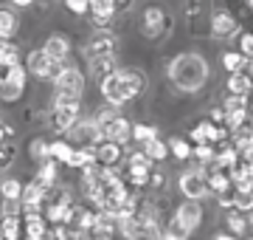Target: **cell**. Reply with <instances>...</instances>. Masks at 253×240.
Returning a JSON list of instances; mask_svg holds the SVG:
<instances>
[{"mask_svg": "<svg viewBox=\"0 0 253 240\" xmlns=\"http://www.w3.org/2000/svg\"><path fill=\"white\" fill-rule=\"evenodd\" d=\"M26 184H20V178H0V198L3 201H20Z\"/></svg>", "mask_w": 253, "mask_h": 240, "instance_id": "cell-30", "label": "cell"}, {"mask_svg": "<svg viewBox=\"0 0 253 240\" xmlns=\"http://www.w3.org/2000/svg\"><path fill=\"white\" fill-rule=\"evenodd\" d=\"M245 74H248V76L253 79V60H248V68H245Z\"/></svg>", "mask_w": 253, "mask_h": 240, "instance_id": "cell-50", "label": "cell"}, {"mask_svg": "<svg viewBox=\"0 0 253 240\" xmlns=\"http://www.w3.org/2000/svg\"><path fill=\"white\" fill-rule=\"evenodd\" d=\"M42 51H45L51 60L68 65V57H71V40L65 37V34H51V37L42 43Z\"/></svg>", "mask_w": 253, "mask_h": 240, "instance_id": "cell-18", "label": "cell"}, {"mask_svg": "<svg viewBox=\"0 0 253 240\" xmlns=\"http://www.w3.org/2000/svg\"><path fill=\"white\" fill-rule=\"evenodd\" d=\"M161 240H186V238H180V235H174V232H169V229H166V232L161 235Z\"/></svg>", "mask_w": 253, "mask_h": 240, "instance_id": "cell-48", "label": "cell"}, {"mask_svg": "<svg viewBox=\"0 0 253 240\" xmlns=\"http://www.w3.org/2000/svg\"><path fill=\"white\" fill-rule=\"evenodd\" d=\"M20 65V46L14 40H0V68L9 71Z\"/></svg>", "mask_w": 253, "mask_h": 240, "instance_id": "cell-26", "label": "cell"}, {"mask_svg": "<svg viewBox=\"0 0 253 240\" xmlns=\"http://www.w3.org/2000/svg\"><path fill=\"white\" fill-rule=\"evenodd\" d=\"M71 235H73V226H62V223L51 226V240H71Z\"/></svg>", "mask_w": 253, "mask_h": 240, "instance_id": "cell-43", "label": "cell"}, {"mask_svg": "<svg viewBox=\"0 0 253 240\" xmlns=\"http://www.w3.org/2000/svg\"><path fill=\"white\" fill-rule=\"evenodd\" d=\"M118 232H121L126 240H161V235H163V229L158 226V223L141 221L138 215L118 223Z\"/></svg>", "mask_w": 253, "mask_h": 240, "instance_id": "cell-12", "label": "cell"}, {"mask_svg": "<svg viewBox=\"0 0 253 240\" xmlns=\"http://www.w3.org/2000/svg\"><path fill=\"white\" fill-rule=\"evenodd\" d=\"M169 28H172V17L166 14L163 6L158 3H149L144 11H141V34L146 40H158L163 34H169Z\"/></svg>", "mask_w": 253, "mask_h": 240, "instance_id": "cell-8", "label": "cell"}, {"mask_svg": "<svg viewBox=\"0 0 253 240\" xmlns=\"http://www.w3.org/2000/svg\"><path fill=\"white\" fill-rule=\"evenodd\" d=\"M132 130H135V124L126 119V116H116V119L104 127V139L116 141V144H121V147H124V144H129V141H132Z\"/></svg>", "mask_w": 253, "mask_h": 240, "instance_id": "cell-15", "label": "cell"}, {"mask_svg": "<svg viewBox=\"0 0 253 240\" xmlns=\"http://www.w3.org/2000/svg\"><path fill=\"white\" fill-rule=\"evenodd\" d=\"M45 201H48V189L40 181H28L26 184V189H23V198H20V203L23 206H45Z\"/></svg>", "mask_w": 253, "mask_h": 240, "instance_id": "cell-19", "label": "cell"}, {"mask_svg": "<svg viewBox=\"0 0 253 240\" xmlns=\"http://www.w3.org/2000/svg\"><path fill=\"white\" fill-rule=\"evenodd\" d=\"M11 133H14V130H11V127H3V124H0V144H3V141L9 139Z\"/></svg>", "mask_w": 253, "mask_h": 240, "instance_id": "cell-46", "label": "cell"}, {"mask_svg": "<svg viewBox=\"0 0 253 240\" xmlns=\"http://www.w3.org/2000/svg\"><path fill=\"white\" fill-rule=\"evenodd\" d=\"M26 82H28V71L26 65L9 68L3 71V82H0V102H20L26 93Z\"/></svg>", "mask_w": 253, "mask_h": 240, "instance_id": "cell-9", "label": "cell"}, {"mask_svg": "<svg viewBox=\"0 0 253 240\" xmlns=\"http://www.w3.org/2000/svg\"><path fill=\"white\" fill-rule=\"evenodd\" d=\"M251 99H253V93H251Z\"/></svg>", "mask_w": 253, "mask_h": 240, "instance_id": "cell-53", "label": "cell"}, {"mask_svg": "<svg viewBox=\"0 0 253 240\" xmlns=\"http://www.w3.org/2000/svg\"><path fill=\"white\" fill-rule=\"evenodd\" d=\"M82 102H71V99H56L54 96V105H51V127L56 133H62L68 136L73 127H76V121L82 119Z\"/></svg>", "mask_w": 253, "mask_h": 240, "instance_id": "cell-6", "label": "cell"}, {"mask_svg": "<svg viewBox=\"0 0 253 240\" xmlns=\"http://www.w3.org/2000/svg\"><path fill=\"white\" fill-rule=\"evenodd\" d=\"M118 48V37L110 31V28H96L90 34V40L84 43V60H96V57H110L116 54Z\"/></svg>", "mask_w": 253, "mask_h": 240, "instance_id": "cell-11", "label": "cell"}, {"mask_svg": "<svg viewBox=\"0 0 253 240\" xmlns=\"http://www.w3.org/2000/svg\"><path fill=\"white\" fill-rule=\"evenodd\" d=\"M20 28V14L11 6H0V40H11Z\"/></svg>", "mask_w": 253, "mask_h": 240, "instance_id": "cell-20", "label": "cell"}, {"mask_svg": "<svg viewBox=\"0 0 253 240\" xmlns=\"http://www.w3.org/2000/svg\"><path fill=\"white\" fill-rule=\"evenodd\" d=\"M177 186H180V192L186 201H206L211 189H208V170L203 164L197 167H189V170H183L180 178H177Z\"/></svg>", "mask_w": 253, "mask_h": 240, "instance_id": "cell-4", "label": "cell"}, {"mask_svg": "<svg viewBox=\"0 0 253 240\" xmlns=\"http://www.w3.org/2000/svg\"><path fill=\"white\" fill-rule=\"evenodd\" d=\"M124 167H129V170H146V173H152V170H155V161L146 156L141 147H138V150H132V153H126V164H124Z\"/></svg>", "mask_w": 253, "mask_h": 240, "instance_id": "cell-34", "label": "cell"}, {"mask_svg": "<svg viewBox=\"0 0 253 240\" xmlns=\"http://www.w3.org/2000/svg\"><path fill=\"white\" fill-rule=\"evenodd\" d=\"M73 144L68 139H56V141H51V158H54L56 164H68V158L73 156Z\"/></svg>", "mask_w": 253, "mask_h": 240, "instance_id": "cell-35", "label": "cell"}, {"mask_svg": "<svg viewBox=\"0 0 253 240\" xmlns=\"http://www.w3.org/2000/svg\"><path fill=\"white\" fill-rule=\"evenodd\" d=\"M93 164H96V156H93V150L76 147V150H73V156L68 158V164H65V167H68V170H79V173H82V170H87V167H93Z\"/></svg>", "mask_w": 253, "mask_h": 240, "instance_id": "cell-31", "label": "cell"}, {"mask_svg": "<svg viewBox=\"0 0 253 240\" xmlns=\"http://www.w3.org/2000/svg\"><path fill=\"white\" fill-rule=\"evenodd\" d=\"M146 153V156L152 158V161H166V158L172 156V150H169V141H161V139H155L149 141L146 147H141Z\"/></svg>", "mask_w": 253, "mask_h": 240, "instance_id": "cell-37", "label": "cell"}, {"mask_svg": "<svg viewBox=\"0 0 253 240\" xmlns=\"http://www.w3.org/2000/svg\"><path fill=\"white\" fill-rule=\"evenodd\" d=\"M99 91H101V96H104L107 105L121 108V105L138 99V96L146 91V74L141 68H118L116 74L107 76V79L99 85Z\"/></svg>", "mask_w": 253, "mask_h": 240, "instance_id": "cell-2", "label": "cell"}, {"mask_svg": "<svg viewBox=\"0 0 253 240\" xmlns=\"http://www.w3.org/2000/svg\"><path fill=\"white\" fill-rule=\"evenodd\" d=\"M251 240H253V238H251Z\"/></svg>", "mask_w": 253, "mask_h": 240, "instance_id": "cell-54", "label": "cell"}, {"mask_svg": "<svg viewBox=\"0 0 253 240\" xmlns=\"http://www.w3.org/2000/svg\"><path fill=\"white\" fill-rule=\"evenodd\" d=\"M31 3H34V0H11V6H20V9H26Z\"/></svg>", "mask_w": 253, "mask_h": 240, "instance_id": "cell-49", "label": "cell"}, {"mask_svg": "<svg viewBox=\"0 0 253 240\" xmlns=\"http://www.w3.org/2000/svg\"><path fill=\"white\" fill-rule=\"evenodd\" d=\"M34 181H40L45 189H54V186L59 184V164H56L54 158H51V161H45V164H40V167H37Z\"/></svg>", "mask_w": 253, "mask_h": 240, "instance_id": "cell-23", "label": "cell"}, {"mask_svg": "<svg viewBox=\"0 0 253 240\" xmlns=\"http://www.w3.org/2000/svg\"><path fill=\"white\" fill-rule=\"evenodd\" d=\"M239 51H242L248 60H253V34L251 31H245L242 37H239Z\"/></svg>", "mask_w": 253, "mask_h": 240, "instance_id": "cell-44", "label": "cell"}, {"mask_svg": "<svg viewBox=\"0 0 253 240\" xmlns=\"http://www.w3.org/2000/svg\"><path fill=\"white\" fill-rule=\"evenodd\" d=\"M121 68L118 65V57L110 54V57H96V60H87V74H90V79H96V82H104L107 76H113Z\"/></svg>", "mask_w": 253, "mask_h": 240, "instance_id": "cell-16", "label": "cell"}, {"mask_svg": "<svg viewBox=\"0 0 253 240\" xmlns=\"http://www.w3.org/2000/svg\"><path fill=\"white\" fill-rule=\"evenodd\" d=\"M65 139L71 141L73 147H84V150H93L99 141H104V136H101V127L96 124V119H79L76 121V127L65 136Z\"/></svg>", "mask_w": 253, "mask_h": 240, "instance_id": "cell-10", "label": "cell"}, {"mask_svg": "<svg viewBox=\"0 0 253 240\" xmlns=\"http://www.w3.org/2000/svg\"><path fill=\"white\" fill-rule=\"evenodd\" d=\"M93 156H96V164L99 167H118L124 161V147L116 144V141H99L96 147H93Z\"/></svg>", "mask_w": 253, "mask_h": 240, "instance_id": "cell-13", "label": "cell"}, {"mask_svg": "<svg viewBox=\"0 0 253 240\" xmlns=\"http://www.w3.org/2000/svg\"><path fill=\"white\" fill-rule=\"evenodd\" d=\"M65 6L71 14L82 17V14H90V0H65Z\"/></svg>", "mask_w": 253, "mask_h": 240, "instance_id": "cell-42", "label": "cell"}, {"mask_svg": "<svg viewBox=\"0 0 253 240\" xmlns=\"http://www.w3.org/2000/svg\"><path fill=\"white\" fill-rule=\"evenodd\" d=\"M203 226V206L197 201H183L177 203V209L169 218V232L180 235V238H189Z\"/></svg>", "mask_w": 253, "mask_h": 240, "instance_id": "cell-3", "label": "cell"}, {"mask_svg": "<svg viewBox=\"0 0 253 240\" xmlns=\"http://www.w3.org/2000/svg\"><path fill=\"white\" fill-rule=\"evenodd\" d=\"M169 150H172V156L177 158V161H186V158L194 156V144L180 139V136H172V139H169Z\"/></svg>", "mask_w": 253, "mask_h": 240, "instance_id": "cell-36", "label": "cell"}, {"mask_svg": "<svg viewBox=\"0 0 253 240\" xmlns=\"http://www.w3.org/2000/svg\"><path fill=\"white\" fill-rule=\"evenodd\" d=\"M234 209L245 215L253 212V189H234Z\"/></svg>", "mask_w": 253, "mask_h": 240, "instance_id": "cell-39", "label": "cell"}, {"mask_svg": "<svg viewBox=\"0 0 253 240\" xmlns=\"http://www.w3.org/2000/svg\"><path fill=\"white\" fill-rule=\"evenodd\" d=\"M248 221H251V226H253V212H251V215H248Z\"/></svg>", "mask_w": 253, "mask_h": 240, "instance_id": "cell-51", "label": "cell"}, {"mask_svg": "<svg viewBox=\"0 0 253 240\" xmlns=\"http://www.w3.org/2000/svg\"><path fill=\"white\" fill-rule=\"evenodd\" d=\"M99 221V209H93V206H76V212H73V229H84V232H93Z\"/></svg>", "mask_w": 253, "mask_h": 240, "instance_id": "cell-24", "label": "cell"}, {"mask_svg": "<svg viewBox=\"0 0 253 240\" xmlns=\"http://www.w3.org/2000/svg\"><path fill=\"white\" fill-rule=\"evenodd\" d=\"M208 189H211V195L219 198V195H225V192H234V181L222 170H208Z\"/></svg>", "mask_w": 253, "mask_h": 240, "instance_id": "cell-21", "label": "cell"}, {"mask_svg": "<svg viewBox=\"0 0 253 240\" xmlns=\"http://www.w3.org/2000/svg\"><path fill=\"white\" fill-rule=\"evenodd\" d=\"M118 232V221L110 212H99V221L93 226V240H113V235Z\"/></svg>", "mask_w": 253, "mask_h": 240, "instance_id": "cell-22", "label": "cell"}, {"mask_svg": "<svg viewBox=\"0 0 253 240\" xmlns=\"http://www.w3.org/2000/svg\"><path fill=\"white\" fill-rule=\"evenodd\" d=\"M211 34L219 40H228V37H234V34H239V23H236V17L231 11L219 9L211 14Z\"/></svg>", "mask_w": 253, "mask_h": 240, "instance_id": "cell-14", "label": "cell"}, {"mask_svg": "<svg viewBox=\"0 0 253 240\" xmlns=\"http://www.w3.org/2000/svg\"><path fill=\"white\" fill-rule=\"evenodd\" d=\"M0 218H23V203L20 201H0Z\"/></svg>", "mask_w": 253, "mask_h": 240, "instance_id": "cell-41", "label": "cell"}, {"mask_svg": "<svg viewBox=\"0 0 253 240\" xmlns=\"http://www.w3.org/2000/svg\"><path fill=\"white\" fill-rule=\"evenodd\" d=\"M166 76L169 82L183 93H197L206 88L208 76H211V68H208L206 57L197 54V51H186V54H177L166 68Z\"/></svg>", "mask_w": 253, "mask_h": 240, "instance_id": "cell-1", "label": "cell"}, {"mask_svg": "<svg viewBox=\"0 0 253 240\" xmlns=\"http://www.w3.org/2000/svg\"><path fill=\"white\" fill-rule=\"evenodd\" d=\"M23 238L26 240H51L45 218H34V221H23Z\"/></svg>", "mask_w": 253, "mask_h": 240, "instance_id": "cell-25", "label": "cell"}, {"mask_svg": "<svg viewBox=\"0 0 253 240\" xmlns=\"http://www.w3.org/2000/svg\"><path fill=\"white\" fill-rule=\"evenodd\" d=\"M222 68H225L228 74H245L248 57H245L242 51H225V54H222Z\"/></svg>", "mask_w": 253, "mask_h": 240, "instance_id": "cell-32", "label": "cell"}, {"mask_svg": "<svg viewBox=\"0 0 253 240\" xmlns=\"http://www.w3.org/2000/svg\"><path fill=\"white\" fill-rule=\"evenodd\" d=\"M62 62H56L51 57L42 51V48H34V51H28L26 54V71L31 76H37L40 82H56V76L62 74Z\"/></svg>", "mask_w": 253, "mask_h": 240, "instance_id": "cell-5", "label": "cell"}, {"mask_svg": "<svg viewBox=\"0 0 253 240\" xmlns=\"http://www.w3.org/2000/svg\"><path fill=\"white\" fill-rule=\"evenodd\" d=\"M14 158H17V147L11 141H3L0 144V170H9L14 164Z\"/></svg>", "mask_w": 253, "mask_h": 240, "instance_id": "cell-40", "label": "cell"}, {"mask_svg": "<svg viewBox=\"0 0 253 240\" xmlns=\"http://www.w3.org/2000/svg\"><path fill=\"white\" fill-rule=\"evenodd\" d=\"M118 14L116 0H90V20L96 28H104L113 23V17Z\"/></svg>", "mask_w": 253, "mask_h": 240, "instance_id": "cell-17", "label": "cell"}, {"mask_svg": "<svg viewBox=\"0 0 253 240\" xmlns=\"http://www.w3.org/2000/svg\"><path fill=\"white\" fill-rule=\"evenodd\" d=\"M23 218H0V240H20Z\"/></svg>", "mask_w": 253, "mask_h": 240, "instance_id": "cell-33", "label": "cell"}, {"mask_svg": "<svg viewBox=\"0 0 253 240\" xmlns=\"http://www.w3.org/2000/svg\"><path fill=\"white\" fill-rule=\"evenodd\" d=\"M228 93L234 96H251L253 93V79L248 74H228Z\"/></svg>", "mask_w": 253, "mask_h": 240, "instance_id": "cell-29", "label": "cell"}, {"mask_svg": "<svg viewBox=\"0 0 253 240\" xmlns=\"http://www.w3.org/2000/svg\"><path fill=\"white\" fill-rule=\"evenodd\" d=\"M0 82H3V68H0Z\"/></svg>", "mask_w": 253, "mask_h": 240, "instance_id": "cell-52", "label": "cell"}, {"mask_svg": "<svg viewBox=\"0 0 253 240\" xmlns=\"http://www.w3.org/2000/svg\"><path fill=\"white\" fill-rule=\"evenodd\" d=\"M149 186H152L155 192H163V189H166V173H163V170H155L152 178H149Z\"/></svg>", "mask_w": 253, "mask_h": 240, "instance_id": "cell-45", "label": "cell"}, {"mask_svg": "<svg viewBox=\"0 0 253 240\" xmlns=\"http://www.w3.org/2000/svg\"><path fill=\"white\" fill-rule=\"evenodd\" d=\"M225 232H231L234 238H245V232L251 229V221L245 218V212H239V209H231V212L225 215Z\"/></svg>", "mask_w": 253, "mask_h": 240, "instance_id": "cell-28", "label": "cell"}, {"mask_svg": "<svg viewBox=\"0 0 253 240\" xmlns=\"http://www.w3.org/2000/svg\"><path fill=\"white\" fill-rule=\"evenodd\" d=\"M82 93H84V74L76 65H65L62 74L56 76V82H54V96L56 99L82 102Z\"/></svg>", "mask_w": 253, "mask_h": 240, "instance_id": "cell-7", "label": "cell"}, {"mask_svg": "<svg viewBox=\"0 0 253 240\" xmlns=\"http://www.w3.org/2000/svg\"><path fill=\"white\" fill-rule=\"evenodd\" d=\"M158 139V127L155 124H135V130H132V141H135L138 147H146L149 141Z\"/></svg>", "mask_w": 253, "mask_h": 240, "instance_id": "cell-38", "label": "cell"}, {"mask_svg": "<svg viewBox=\"0 0 253 240\" xmlns=\"http://www.w3.org/2000/svg\"><path fill=\"white\" fill-rule=\"evenodd\" d=\"M28 156H31V161L37 167L51 161V141H45L42 136H34V139L28 141Z\"/></svg>", "mask_w": 253, "mask_h": 240, "instance_id": "cell-27", "label": "cell"}, {"mask_svg": "<svg viewBox=\"0 0 253 240\" xmlns=\"http://www.w3.org/2000/svg\"><path fill=\"white\" fill-rule=\"evenodd\" d=\"M214 240H239V238H234L231 232H217V235H214Z\"/></svg>", "mask_w": 253, "mask_h": 240, "instance_id": "cell-47", "label": "cell"}]
</instances>
